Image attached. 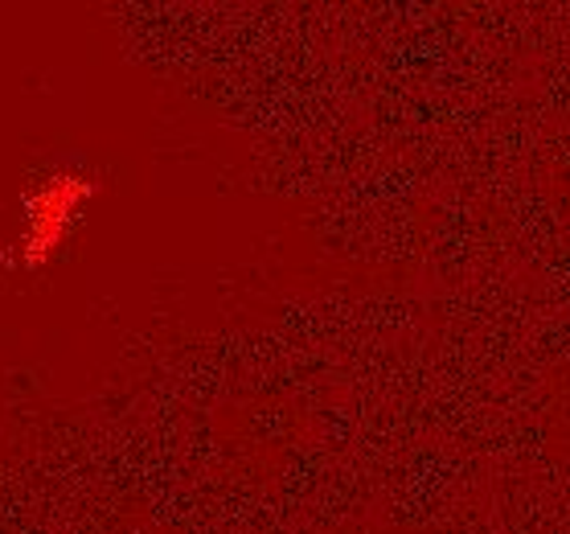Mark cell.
Here are the masks:
<instances>
[{
  "label": "cell",
  "mask_w": 570,
  "mask_h": 534,
  "mask_svg": "<svg viewBox=\"0 0 570 534\" xmlns=\"http://www.w3.org/2000/svg\"><path fill=\"white\" fill-rule=\"evenodd\" d=\"M95 197V182L82 173H53L26 197V231H21V263L41 268L58 255L78 214Z\"/></svg>",
  "instance_id": "cell-1"
}]
</instances>
